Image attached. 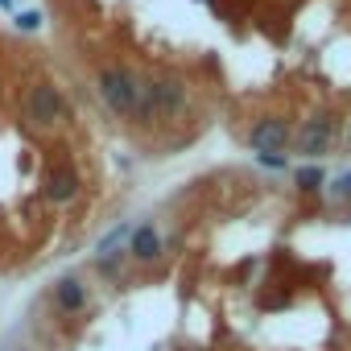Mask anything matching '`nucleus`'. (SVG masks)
<instances>
[{
	"instance_id": "obj_13",
	"label": "nucleus",
	"mask_w": 351,
	"mask_h": 351,
	"mask_svg": "<svg viewBox=\"0 0 351 351\" xmlns=\"http://www.w3.org/2000/svg\"><path fill=\"white\" fill-rule=\"evenodd\" d=\"M256 165H265V169H281L285 157H281V153H256Z\"/></svg>"
},
{
	"instance_id": "obj_12",
	"label": "nucleus",
	"mask_w": 351,
	"mask_h": 351,
	"mask_svg": "<svg viewBox=\"0 0 351 351\" xmlns=\"http://www.w3.org/2000/svg\"><path fill=\"white\" fill-rule=\"evenodd\" d=\"M326 191H330V199H343V203H351V173H339V178H335Z\"/></svg>"
},
{
	"instance_id": "obj_15",
	"label": "nucleus",
	"mask_w": 351,
	"mask_h": 351,
	"mask_svg": "<svg viewBox=\"0 0 351 351\" xmlns=\"http://www.w3.org/2000/svg\"><path fill=\"white\" fill-rule=\"evenodd\" d=\"M347 149H351V124H347Z\"/></svg>"
},
{
	"instance_id": "obj_9",
	"label": "nucleus",
	"mask_w": 351,
	"mask_h": 351,
	"mask_svg": "<svg viewBox=\"0 0 351 351\" xmlns=\"http://www.w3.org/2000/svg\"><path fill=\"white\" fill-rule=\"evenodd\" d=\"M128 265H132V261H128V252H124V248H116V252H104V256H95V273H99V277H108V281H120Z\"/></svg>"
},
{
	"instance_id": "obj_1",
	"label": "nucleus",
	"mask_w": 351,
	"mask_h": 351,
	"mask_svg": "<svg viewBox=\"0 0 351 351\" xmlns=\"http://www.w3.org/2000/svg\"><path fill=\"white\" fill-rule=\"evenodd\" d=\"M186 104H191L186 79L173 75V71H157V75H149V79L141 83V108H136L132 124H145V128L165 124V120H173V116H182Z\"/></svg>"
},
{
	"instance_id": "obj_14",
	"label": "nucleus",
	"mask_w": 351,
	"mask_h": 351,
	"mask_svg": "<svg viewBox=\"0 0 351 351\" xmlns=\"http://www.w3.org/2000/svg\"><path fill=\"white\" fill-rule=\"evenodd\" d=\"M0 9H13V0H0Z\"/></svg>"
},
{
	"instance_id": "obj_7",
	"label": "nucleus",
	"mask_w": 351,
	"mask_h": 351,
	"mask_svg": "<svg viewBox=\"0 0 351 351\" xmlns=\"http://www.w3.org/2000/svg\"><path fill=\"white\" fill-rule=\"evenodd\" d=\"M289 141H293V128H289L285 116H265V120H256V124L248 128L252 153H285Z\"/></svg>"
},
{
	"instance_id": "obj_4",
	"label": "nucleus",
	"mask_w": 351,
	"mask_h": 351,
	"mask_svg": "<svg viewBox=\"0 0 351 351\" xmlns=\"http://www.w3.org/2000/svg\"><path fill=\"white\" fill-rule=\"evenodd\" d=\"M21 112H25V120H29L34 128H58V124L71 120V104H66V95H62L54 83H34V87L25 91Z\"/></svg>"
},
{
	"instance_id": "obj_11",
	"label": "nucleus",
	"mask_w": 351,
	"mask_h": 351,
	"mask_svg": "<svg viewBox=\"0 0 351 351\" xmlns=\"http://www.w3.org/2000/svg\"><path fill=\"white\" fill-rule=\"evenodd\" d=\"M13 25H17L21 34H38V29H42V13H38V9H29V13H17V21H13Z\"/></svg>"
},
{
	"instance_id": "obj_8",
	"label": "nucleus",
	"mask_w": 351,
	"mask_h": 351,
	"mask_svg": "<svg viewBox=\"0 0 351 351\" xmlns=\"http://www.w3.org/2000/svg\"><path fill=\"white\" fill-rule=\"evenodd\" d=\"M79 191H83V178H79V169H75V165H54V169H46V178H42V195H46V203H54V207H71V203L79 199Z\"/></svg>"
},
{
	"instance_id": "obj_6",
	"label": "nucleus",
	"mask_w": 351,
	"mask_h": 351,
	"mask_svg": "<svg viewBox=\"0 0 351 351\" xmlns=\"http://www.w3.org/2000/svg\"><path fill=\"white\" fill-rule=\"evenodd\" d=\"M124 252H128V261H132L136 269H153V265H161V256H165V240H161L157 223H136V228L128 232V240H124Z\"/></svg>"
},
{
	"instance_id": "obj_2",
	"label": "nucleus",
	"mask_w": 351,
	"mask_h": 351,
	"mask_svg": "<svg viewBox=\"0 0 351 351\" xmlns=\"http://www.w3.org/2000/svg\"><path fill=\"white\" fill-rule=\"evenodd\" d=\"M141 83L145 79L132 66H124V62H104L95 71V95L120 120H132L136 116V108H141Z\"/></svg>"
},
{
	"instance_id": "obj_10",
	"label": "nucleus",
	"mask_w": 351,
	"mask_h": 351,
	"mask_svg": "<svg viewBox=\"0 0 351 351\" xmlns=\"http://www.w3.org/2000/svg\"><path fill=\"white\" fill-rule=\"evenodd\" d=\"M293 186H298L302 195L322 191V186H326V169H322V165H298V169H293Z\"/></svg>"
},
{
	"instance_id": "obj_3",
	"label": "nucleus",
	"mask_w": 351,
	"mask_h": 351,
	"mask_svg": "<svg viewBox=\"0 0 351 351\" xmlns=\"http://www.w3.org/2000/svg\"><path fill=\"white\" fill-rule=\"evenodd\" d=\"M289 145H293V153H302V157H310V161L335 153V145H339V116H335V112H314V116H306Z\"/></svg>"
},
{
	"instance_id": "obj_5",
	"label": "nucleus",
	"mask_w": 351,
	"mask_h": 351,
	"mask_svg": "<svg viewBox=\"0 0 351 351\" xmlns=\"http://www.w3.org/2000/svg\"><path fill=\"white\" fill-rule=\"evenodd\" d=\"M50 306H54L58 318H79V314H87V306H91V285H87L79 273H62V277L50 285Z\"/></svg>"
}]
</instances>
